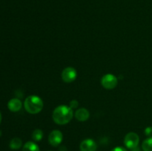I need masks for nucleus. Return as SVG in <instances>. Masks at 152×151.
Segmentation results:
<instances>
[{"instance_id":"nucleus-1","label":"nucleus","mask_w":152,"mask_h":151,"mask_svg":"<svg viewBox=\"0 0 152 151\" xmlns=\"http://www.w3.org/2000/svg\"><path fill=\"white\" fill-rule=\"evenodd\" d=\"M74 113L70 107L66 105H60L55 108L53 112V120L56 124L59 125L66 124L72 119Z\"/></svg>"},{"instance_id":"nucleus-2","label":"nucleus","mask_w":152,"mask_h":151,"mask_svg":"<svg viewBox=\"0 0 152 151\" xmlns=\"http://www.w3.org/2000/svg\"><path fill=\"white\" fill-rule=\"evenodd\" d=\"M25 110L31 114H37L43 108V102L37 96H30L26 98L24 102Z\"/></svg>"},{"instance_id":"nucleus-3","label":"nucleus","mask_w":152,"mask_h":151,"mask_svg":"<svg viewBox=\"0 0 152 151\" xmlns=\"http://www.w3.org/2000/svg\"><path fill=\"white\" fill-rule=\"evenodd\" d=\"M101 84L104 88L107 90H112L117 87L118 84L117 78L114 75L111 73L105 74L101 78Z\"/></svg>"},{"instance_id":"nucleus-4","label":"nucleus","mask_w":152,"mask_h":151,"mask_svg":"<svg viewBox=\"0 0 152 151\" xmlns=\"http://www.w3.org/2000/svg\"><path fill=\"white\" fill-rule=\"evenodd\" d=\"M140 142V138L137 133L131 132L127 133L124 138V144L129 149L132 150L138 147Z\"/></svg>"},{"instance_id":"nucleus-5","label":"nucleus","mask_w":152,"mask_h":151,"mask_svg":"<svg viewBox=\"0 0 152 151\" xmlns=\"http://www.w3.org/2000/svg\"><path fill=\"white\" fill-rule=\"evenodd\" d=\"M77 73L74 68L68 67L65 68L62 72V78L66 83H71L76 79Z\"/></svg>"},{"instance_id":"nucleus-6","label":"nucleus","mask_w":152,"mask_h":151,"mask_svg":"<svg viewBox=\"0 0 152 151\" xmlns=\"http://www.w3.org/2000/svg\"><path fill=\"white\" fill-rule=\"evenodd\" d=\"M63 136L62 132L59 130H54L50 132L48 136V142L53 147H57L62 143Z\"/></svg>"},{"instance_id":"nucleus-7","label":"nucleus","mask_w":152,"mask_h":151,"mask_svg":"<svg viewBox=\"0 0 152 151\" xmlns=\"http://www.w3.org/2000/svg\"><path fill=\"white\" fill-rule=\"evenodd\" d=\"M97 145L96 142L91 139L83 140L80 144V150L81 151H96Z\"/></svg>"},{"instance_id":"nucleus-8","label":"nucleus","mask_w":152,"mask_h":151,"mask_svg":"<svg viewBox=\"0 0 152 151\" xmlns=\"http://www.w3.org/2000/svg\"><path fill=\"white\" fill-rule=\"evenodd\" d=\"M22 107V102L19 99H12L7 103V107L11 112H18Z\"/></svg>"},{"instance_id":"nucleus-9","label":"nucleus","mask_w":152,"mask_h":151,"mask_svg":"<svg viewBox=\"0 0 152 151\" xmlns=\"http://www.w3.org/2000/svg\"><path fill=\"white\" fill-rule=\"evenodd\" d=\"M89 116H90V113L86 108H80V109L77 110L75 113L76 118L80 121H87Z\"/></svg>"},{"instance_id":"nucleus-10","label":"nucleus","mask_w":152,"mask_h":151,"mask_svg":"<svg viewBox=\"0 0 152 151\" xmlns=\"http://www.w3.org/2000/svg\"><path fill=\"white\" fill-rule=\"evenodd\" d=\"M22 151H40L38 145L34 142H28L24 144Z\"/></svg>"},{"instance_id":"nucleus-11","label":"nucleus","mask_w":152,"mask_h":151,"mask_svg":"<svg viewBox=\"0 0 152 151\" xmlns=\"http://www.w3.org/2000/svg\"><path fill=\"white\" fill-rule=\"evenodd\" d=\"M22 146V142L19 138H13L10 142V144H9V147H10V149L14 150L20 149Z\"/></svg>"},{"instance_id":"nucleus-12","label":"nucleus","mask_w":152,"mask_h":151,"mask_svg":"<svg viewBox=\"0 0 152 151\" xmlns=\"http://www.w3.org/2000/svg\"><path fill=\"white\" fill-rule=\"evenodd\" d=\"M142 148L143 151H152V136L143 141Z\"/></svg>"},{"instance_id":"nucleus-13","label":"nucleus","mask_w":152,"mask_h":151,"mask_svg":"<svg viewBox=\"0 0 152 151\" xmlns=\"http://www.w3.org/2000/svg\"><path fill=\"white\" fill-rule=\"evenodd\" d=\"M43 138V132L40 129H37L34 130L32 133V139L35 142H39Z\"/></svg>"},{"instance_id":"nucleus-14","label":"nucleus","mask_w":152,"mask_h":151,"mask_svg":"<svg viewBox=\"0 0 152 151\" xmlns=\"http://www.w3.org/2000/svg\"><path fill=\"white\" fill-rule=\"evenodd\" d=\"M78 102H77V100H72L71 102H70V107L71 108V109H75V108H77V107H78Z\"/></svg>"},{"instance_id":"nucleus-15","label":"nucleus","mask_w":152,"mask_h":151,"mask_svg":"<svg viewBox=\"0 0 152 151\" xmlns=\"http://www.w3.org/2000/svg\"><path fill=\"white\" fill-rule=\"evenodd\" d=\"M145 134L147 136H152V127H148L145 128Z\"/></svg>"},{"instance_id":"nucleus-16","label":"nucleus","mask_w":152,"mask_h":151,"mask_svg":"<svg viewBox=\"0 0 152 151\" xmlns=\"http://www.w3.org/2000/svg\"><path fill=\"white\" fill-rule=\"evenodd\" d=\"M111 151H127V150L122 147H116Z\"/></svg>"},{"instance_id":"nucleus-17","label":"nucleus","mask_w":152,"mask_h":151,"mask_svg":"<svg viewBox=\"0 0 152 151\" xmlns=\"http://www.w3.org/2000/svg\"><path fill=\"white\" fill-rule=\"evenodd\" d=\"M131 151H141V150H140V148L138 147H135V148H134V149L131 150Z\"/></svg>"},{"instance_id":"nucleus-18","label":"nucleus","mask_w":152,"mask_h":151,"mask_svg":"<svg viewBox=\"0 0 152 151\" xmlns=\"http://www.w3.org/2000/svg\"><path fill=\"white\" fill-rule=\"evenodd\" d=\"M1 113H0V123H1Z\"/></svg>"}]
</instances>
